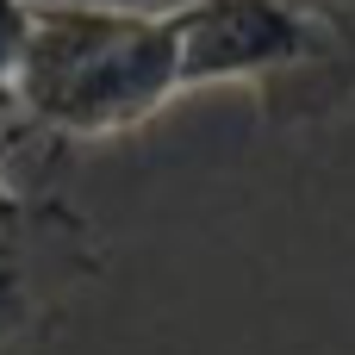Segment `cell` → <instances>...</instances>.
Returning a JSON list of instances; mask_svg holds the SVG:
<instances>
[{"label": "cell", "mask_w": 355, "mask_h": 355, "mask_svg": "<svg viewBox=\"0 0 355 355\" xmlns=\"http://www.w3.org/2000/svg\"><path fill=\"white\" fill-rule=\"evenodd\" d=\"M25 25H31V0H0V119H12V75H19Z\"/></svg>", "instance_id": "3"}, {"label": "cell", "mask_w": 355, "mask_h": 355, "mask_svg": "<svg viewBox=\"0 0 355 355\" xmlns=\"http://www.w3.org/2000/svg\"><path fill=\"white\" fill-rule=\"evenodd\" d=\"M181 81V25L175 6H112V0H31L12 119L44 137H125L156 119Z\"/></svg>", "instance_id": "1"}, {"label": "cell", "mask_w": 355, "mask_h": 355, "mask_svg": "<svg viewBox=\"0 0 355 355\" xmlns=\"http://www.w3.org/2000/svg\"><path fill=\"white\" fill-rule=\"evenodd\" d=\"M300 6H312L337 37H349V44H355V0H300Z\"/></svg>", "instance_id": "4"}, {"label": "cell", "mask_w": 355, "mask_h": 355, "mask_svg": "<svg viewBox=\"0 0 355 355\" xmlns=\"http://www.w3.org/2000/svg\"><path fill=\"white\" fill-rule=\"evenodd\" d=\"M100 275V243L56 193H6L0 206V349L44 331L69 293Z\"/></svg>", "instance_id": "2"}, {"label": "cell", "mask_w": 355, "mask_h": 355, "mask_svg": "<svg viewBox=\"0 0 355 355\" xmlns=\"http://www.w3.org/2000/svg\"><path fill=\"white\" fill-rule=\"evenodd\" d=\"M6 193L12 187H6V137H0V206H6Z\"/></svg>", "instance_id": "5"}]
</instances>
